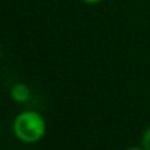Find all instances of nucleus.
Here are the masks:
<instances>
[{
    "mask_svg": "<svg viewBox=\"0 0 150 150\" xmlns=\"http://www.w3.org/2000/svg\"><path fill=\"white\" fill-rule=\"evenodd\" d=\"M15 135L24 143H35L46 132V122L37 112L27 110L16 116L13 122Z\"/></svg>",
    "mask_w": 150,
    "mask_h": 150,
    "instance_id": "f257e3e1",
    "label": "nucleus"
},
{
    "mask_svg": "<svg viewBox=\"0 0 150 150\" xmlns=\"http://www.w3.org/2000/svg\"><path fill=\"white\" fill-rule=\"evenodd\" d=\"M11 94H12V99L16 100V102H27L28 97H30V88L25 84L18 83V84H15L12 87Z\"/></svg>",
    "mask_w": 150,
    "mask_h": 150,
    "instance_id": "f03ea898",
    "label": "nucleus"
},
{
    "mask_svg": "<svg viewBox=\"0 0 150 150\" xmlns=\"http://www.w3.org/2000/svg\"><path fill=\"white\" fill-rule=\"evenodd\" d=\"M143 147L146 149V150H150V127L144 131V134H143Z\"/></svg>",
    "mask_w": 150,
    "mask_h": 150,
    "instance_id": "7ed1b4c3",
    "label": "nucleus"
},
{
    "mask_svg": "<svg viewBox=\"0 0 150 150\" xmlns=\"http://www.w3.org/2000/svg\"><path fill=\"white\" fill-rule=\"evenodd\" d=\"M83 2H86V3H90V5H94V3H99V2H102V0H83Z\"/></svg>",
    "mask_w": 150,
    "mask_h": 150,
    "instance_id": "20e7f679",
    "label": "nucleus"
},
{
    "mask_svg": "<svg viewBox=\"0 0 150 150\" xmlns=\"http://www.w3.org/2000/svg\"><path fill=\"white\" fill-rule=\"evenodd\" d=\"M127 150H143V149H137V147H131V149H127ZM146 150V149H144Z\"/></svg>",
    "mask_w": 150,
    "mask_h": 150,
    "instance_id": "39448f33",
    "label": "nucleus"
}]
</instances>
